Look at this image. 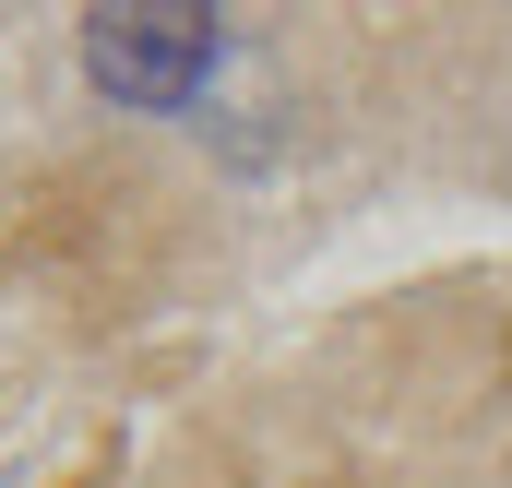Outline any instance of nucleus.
Segmentation results:
<instances>
[{
	"instance_id": "f257e3e1",
	"label": "nucleus",
	"mask_w": 512,
	"mask_h": 488,
	"mask_svg": "<svg viewBox=\"0 0 512 488\" xmlns=\"http://www.w3.org/2000/svg\"><path fill=\"white\" fill-rule=\"evenodd\" d=\"M84 72H96L108 108H191L203 72H215V12L203 0H96Z\"/></svg>"
}]
</instances>
